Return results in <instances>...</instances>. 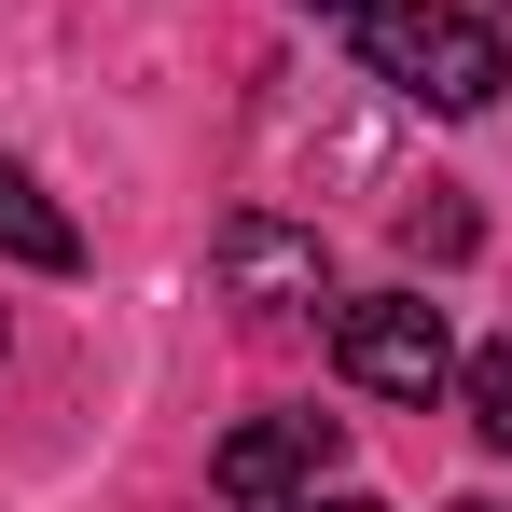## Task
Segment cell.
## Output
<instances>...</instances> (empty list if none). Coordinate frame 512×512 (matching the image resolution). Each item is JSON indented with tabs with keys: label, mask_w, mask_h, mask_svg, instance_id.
<instances>
[{
	"label": "cell",
	"mask_w": 512,
	"mask_h": 512,
	"mask_svg": "<svg viewBox=\"0 0 512 512\" xmlns=\"http://www.w3.org/2000/svg\"><path fill=\"white\" fill-rule=\"evenodd\" d=\"M402 236H416V250H443V263H457V250H471V208H402Z\"/></svg>",
	"instance_id": "obj_7"
},
{
	"label": "cell",
	"mask_w": 512,
	"mask_h": 512,
	"mask_svg": "<svg viewBox=\"0 0 512 512\" xmlns=\"http://www.w3.org/2000/svg\"><path fill=\"white\" fill-rule=\"evenodd\" d=\"M346 457V429L333 416H263V429H236L222 457H208V485L236 512H277V499H319V471Z\"/></svg>",
	"instance_id": "obj_4"
},
{
	"label": "cell",
	"mask_w": 512,
	"mask_h": 512,
	"mask_svg": "<svg viewBox=\"0 0 512 512\" xmlns=\"http://www.w3.org/2000/svg\"><path fill=\"white\" fill-rule=\"evenodd\" d=\"M0 263H28V277H70V263H84V222H70L28 167H0Z\"/></svg>",
	"instance_id": "obj_5"
},
{
	"label": "cell",
	"mask_w": 512,
	"mask_h": 512,
	"mask_svg": "<svg viewBox=\"0 0 512 512\" xmlns=\"http://www.w3.org/2000/svg\"><path fill=\"white\" fill-rule=\"evenodd\" d=\"M333 374L374 388V402H429L457 374V333H443V305H416V291H360V305H333Z\"/></svg>",
	"instance_id": "obj_2"
},
{
	"label": "cell",
	"mask_w": 512,
	"mask_h": 512,
	"mask_svg": "<svg viewBox=\"0 0 512 512\" xmlns=\"http://www.w3.org/2000/svg\"><path fill=\"white\" fill-rule=\"evenodd\" d=\"M305 14H374V0H305Z\"/></svg>",
	"instance_id": "obj_9"
},
{
	"label": "cell",
	"mask_w": 512,
	"mask_h": 512,
	"mask_svg": "<svg viewBox=\"0 0 512 512\" xmlns=\"http://www.w3.org/2000/svg\"><path fill=\"white\" fill-rule=\"evenodd\" d=\"M360 56H374L388 97H416V111H443V125L499 111V84H512L499 28H485L471 0H374V14H360Z\"/></svg>",
	"instance_id": "obj_1"
},
{
	"label": "cell",
	"mask_w": 512,
	"mask_h": 512,
	"mask_svg": "<svg viewBox=\"0 0 512 512\" xmlns=\"http://www.w3.org/2000/svg\"><path fill=\"white\" fill-rule=\"evenodd\" d=\"M457 512H499V499H457Z\"/></svg>",
	"instance_id": "obj_10"
},
{
	"label": "cell",
	"mask_w": 512,
	"mask_h": 512,
	"mask_svg": "<svg viewBox=\"0 0 512 512\" xmlns=\"http://www.w3.org/2000/svg\"><path fill=\"white\" fill-rule=\"evenodd\" d=\"M471 429H485V443H512V346H485V360H471Z\"/></svg>",
	"instance_id": "obj_6"
},
{
	"label": "cell",
	"mask_w": 512,
	"mask_h": 512,
	"mask_svg": "<svg viewBox=\"0 0 512 512\" xmlns=\"http://www.w3.org/2000/svg\"><path fill=\"white\" fill-rule=\"evenodd\" d=\"M208 277L250 305V319H291V305H333V250H319V222H277V208H236L222 236H208Z\"/></svg>",
	"instance_id": "obj_3"
},
{
	"label": "cell",
	"mask_w": 512,
	"mask_h": 512,
	"mask_svg": "<svg viewBox=\"0 0 512 512\" xmlns=\"http://www.w3.org/2000/svg\"><path fill=\"white\" fill-rule=\"evenodd\" d=\"M291 512H388V499H291Z\"/></svg>",
	"instance_id": "obj_8"
}]
</instances>
